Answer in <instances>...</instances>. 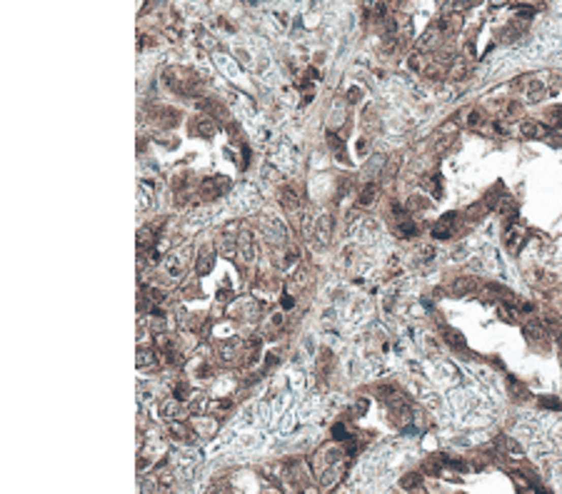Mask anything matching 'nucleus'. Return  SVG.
<instances>
[{
  "label": "nucleus",
  "instance_id": "a211bd4d",
  "mask_svg": "<svg viewBox=\"0 0 562 494\" xmlns=\"http://www.w3.org/2000/svg\"><path fill=\"white\" fill-rule=\"evenodd\" d=\"M155 240H158V233L152 230V227H143L140 233H138V247L143 250H152V245H155Z\"/></svg>",
  "mask_w": 562,
  "mask_h": 494
},
{
  "label": "nucleus",
  "instance_id": "7ed1b4c3",
  "mask_svg": "<svg viewBox=\"0 0 562 494\" xmlns=\"http://www.w3.org/2000/svg\"><path fill=\"white\" fill-rule=\"evenodd\" d=\"M525 237H527V233H525V225L520 222V220H515L512 217V222H510V227L505 230V247L515 255V252H520V247L525 245Z\"/></svg>",
  "mask_w": 562,
  "mask_h": 494
},
{
  "label": "nucleus",
  "instance_id": "423d86ee",
  "mask_svg": "<svg viewBox=\"0 0 562 494\" xmlns=\"http://www.w3.org/2000/svg\"><path fill=\"white\" fill-rule=\"evenodd\" d=\"M215 267V250L212 245H203L198 250V260H195V272L198 275H210Z\"/></svg>",
  "mask_w": 562,
  "mask_h": 494
},
{
  "label": "nucleus",
  "instance_id": "6e6552de",
  "mask_svg": "<svg viewBox=\"0 0 562 494\" xmlns=\"http://www.w3.org/2000/svg\"><path fill=\"white\" fill-rule=\"evenodd\" d=\"M522 138H530V140H545L550 135V127L542 125V122H522Z\"/></svg>",
  "mask_w": 562,
  "mask_h": 494
},
{
  "label": "nucleus",
  "instance_id": "2eb2a0df",
  "mask_svg": "<svg viewBox=\"0 0 562 494\" xmlns=\"http://www.w3.org/2000/svg\"><path fill=\"white\" fill-rule=\"evenodd\" d=\"M170 435L178 437V439H185V442H195V435H193V430L188 427V424H182V422H170Z\"/></svg>",
  "mask_w": 562,
  "mask_h": 494
},
{
  "label": "nucleus",
  "instance_id": "c756f323",
  "mask_svg": "<svg viewBox=\"0 0 562 494\" xmlns=\"http://www.w3.org/2000/svg\"><path fill=\"white\" fill-rule=\"evenodd\" d=\"M515 13H517L520 18H533L535 8H533V5H517V8H515Z\"/></svg>",
  "mask_w": 562,
  "mask_h": 494
},
{
  "label": "nucleus",
  "instance_id": "20e7f679",
  "mask_svg": "<svg viewBox=\"0 0 562 494\" xmlns=\"http://www.w3.org/2000/svg\"><path fill=\"white\" fill-rule=\"evenodd\" d=\"M188 265H190V250H178V252L165 255V272L173 280H178L180 275L188 270Z\"/></svg>",
  "mask_w": 562,
  "mask_h": 494
},
{
  "label": "nucleus",
  "instance_id": "a878e982",
  "mask_svg": "<svg viewBox=\"0 0 562 494\" xmlns=\"http://www.w3.org/2000/svg\"><path fill=\"white\" fill-rule=\"evenodd\" d=\"M430 185H432V197L435 200H440L443 197V175H432V180H430Z\"/></svg>",
  "mask_w": 562,
  "mask_h": 494
},
{
  "label": "nucleus",
  "instance_id": "f03ea898",
  "mask_svg": "<svg viewBox=\"0 0 562 494\" xmlns=\"http://www.w3.org/2000/svg\"><path fill=\"white\" fill-rule=\"evenodd\" d=\"M230 187V182L225 180V177H220V175H215V177H205L203 182H200V200H217L225 190Z\"/></svg>",
  "mask_w": 562,
  "mask_h": 494
},
{
  "label": "nucleus",
  "instance_id": "9b49d317",
  "mask_svg": "<svg viewBox=\"0 0 562 494\" xmlns=\"http://www.w3.org/2000/svg\"><path fill=\"white\" fill-rule=\"evenodd\" d=\"M315 233H318V242H327L330 240V233H332V217L330 215H323L315 225Z\"/></svg>",
  "mask_w": 562,
  "mask_h": 494
},
{
  "label": "nucleus",
  "instance_id": "72a5a7b5",
  "mask_svg": "<svg viewBox=\"0 0 562 494\" xmlns=\"http://www.w3.org/2000/svg\"><path fill=\"white\" fill-rule=\"evenodd\" d=\"M540 405H542V407H547V409H555V412L560 409V402H557L555 397H542V402H540Z\"/></svg>",
  "mask_w": 562,
  "mask_h": 494
},
{
  "label": "nucleus",
  "instance_id": "0eeeda50",
  "mask_svg": "<svg viewBox=\"0 0 562 494\" xmlns=\"http://www.w3.org/2000/svg\"><path fill=\"white\" fill-rule=\"evenodd\" d=\"M237 252H240V257L245 262L255 260V242H253V235L247 233V230H242V233L237 235Z\"/></svg>",
  "mask_w": 562,
  "mask_h": 494
},
{
  "label": "nucleus",
  "instance_id": "c85d7f7f",
  "mask_svg": "<svg viewBox=\"0 0 562 494\" xmlns=\"http://www.w3.org/2000/svg\"><path fill=\"white\" fill-rule=\"evenodd\" d=\"M550 122L562 130V108H552V110H550Z\"/></svg>",
  "mask_w": 562,
  "mask_h": 494
},
{
  "label": "nucleus",
  "instance_id": "58836bf2",
  "mask_svg": "<svg viewBox=\"0 0 562 494\" xmlns=\"http://www.w3.org/2000/svg\"><path fill=\"white\" fill-rule=\"evenodd\" d=\"M557 345H560V349H562V332L557 335Z\"/></svg>",
  "mask_w": 562,
  "mask_h": 494
},
{
  "label": "nucleus",
  "instance_id": "412c9836",
  "mask_svg": "<svg viewBox=\"0 0 562 494\" xmlns=\"http://www.w3.org/2000/svg\"><path fill=\"white\" fill-rule=\"evenodd\" d=\"M497 212L503 215V217H515V212H517V203L512 200V197H507L505 195L503 200H500V205H497Z\"/></svg>",
  "mask_w": 562,
  "mask_h": 494
},
{
  "label": "nucleus",
  "instance_id": "b1692460",
  "mask_svg": "<svg viewBox=\"0 0 562 494\" xmlns=\"http://www.w3.org/2000/svg\"><path fill=\"white\" fill-rule=\"evenodd\" d=\"M332 439H337V442H348V439H350V430H348L342 422H337V424L332 427Z\"/></svg>",
  "mask_w": 562,
  "mask_h": 494
},
{
  "label": "nucleus",
  "instance_id": "4468645a",
  "mask_svg": "<svg viewBox=\"0 0 562 494\" xmlns=\"http://www.w3.org/2000/svg\"><path fill=\"white\" fill-rule=\"evenodd\" d=\"M443 340L450 345V347L465 349V337H462L457 330H452V327H445V330H443Z\"/></svg>",
  "mask_w": 562,
  "mask_h": 494
},
{
  "label": "nucleus",
  "instance_id": "393cba45",
  "mask_svg": "<svg viewBox=\"0 0 562 494\" xmlns=\"http://www.w3.org/2000/svg\"><path fill=\"white\" fill-rule=\"evenodd\" d=\"M143 365H145V367H152V365H155V354H152L150 349H140V352H138V367H143Z\"/></svg>",
  "mask_w": 562,
  "mask_h": 494
},
{
  "label": "nucleus",
  "instance_id": "5701e85b",
  "mask_svg": "<svg viewBox=\"0 0 562 494\" xmlns=\"http://www.w3.org/2000/svg\"><path fill=\"white\" fill-rule=\"evenodd\" d=\"M445 462H447V459H443V457H432V459H427V462H425V472H427V474H432V477H438V474L443 472Z\"/></svg>",
  "mask_w": 562,
  "mask_h": 494
},
{
  "label": "nucleus",
  "instance_id": "aec40b11",
  "mask_svg": "<svg viewBox=\"0 0 562 494\" xmlns=\"http://www.w3.org/2000/svg\"><path fill=\"white\" fill-rule=\"evenodd\" d=\"M378 197V185L375 182H370V185H365L362 190H360V197H357V203L360 205H372V200Z\"/></svg>",
  "mask_w": 562,
  "mask_h": 494
},
{
  "label": "nucleus",
  "instance_id": "473e14b6",
  "mask_svg": "<svg viewBox=\"0 0 562 494\" xmlns=\"http://www.w3.org/2000/svg\"><path fill=\"white\" fill-rule=\"evenodd\" d=\"M158 487H173V474L163 472V474L158 477Z\"/></svg>",
  "mask_w": 562,
  "mask_h": 494
},
{
  "label": "nucleus",
  "instance_id": "6ab92c4d",
  "mask_svg": "<svg viewBox=\"0 0 562 494\" xmlns=\"http://www.w3.org/2000/svg\"><path fill=\"white\" fill-rule=\"evenodd\" d=\"M280 203L285 205L288 210H297L300 205V195H297L293 187H283V195H280Z\"/></svg>",
  "mask_w": 562,
  "mask_h": 494
},
{
  "label": "nucleus",
  "instance_id": "e433bc0d",
  "mask_svg": "<svg viewBox=\"0 0 562 494\" xmlns=\"http://www.w3.org/2000/svg\"><path fill=\"white\" fill-rule=\"evenodd\" d=\"M348 100H350V103H357V100H360V90H357V87H353V90H350Z\"/></svg>",
  "mask_w": 562,
  "mask_h": 494
},
{
  "label": "nucleus",
  "instance_id": "cd10ccee",
  "mask_svg": "<svg viewBox=\"0 0 562 494\" xmlns=\"http://www.w3.org/2000/svg\"><path fill=\"white\" fill-rule=\"evenodd\" d=\"M542 90H545L542 83H533V85H530V100H533V103H537V100L542 97Z\"/></svg>",
  "mask_w": 562,
  "mask_h": 494
},
{
  "label": "nucleus",
  "instance_id": "7c9ffc66",
  "mask_svg": "<svg viewBox=\"0 0 562 494\" xmlns=\"http://www.w3.org/2000/svg\"><path fill=\"white\" fill-rule=\"evenodd\" d=\"M505 444H507V449H510L512 457H520V454H522V447H520L515 439H505Z\"/></svg>",
  "mask_w": 562,
  "mask_h": 494
},
{
  "label": "nucleus",
  "instance_id": "f257e3e1",
  "mask_svg": "<svg viewBox=\"0 0 562 494\" xmlns=\"http://www.w3.org/2000/svg\"><path fill=\"white\" fill-rule=\"evenodd\" d=\"M163 80L168 83V87H173L180 95H198L200 92V80L190 70H165Z\"/></svg>",
  "mask_w": 562,
  "mask_h": 494
},
{
  "label": "nucleus",
  "instance_id": "39448f33",
  "mask_svg": "<svg viewBox=\"0 0 562 494\" xmlns=\"http://www.w3.org/2000/svg\"><path fill=\"white\" fill-rule=\"evenodd\" d=\"M455 233H457V215H455V212H447L445 217H440V220L435 222V227H432V235H435L438 240H450Z\"/></svg>",
  "mask_w": 562,
  "mask_h": 494
},
{
  "label": "nucleus",
  "instance_id": "c9c22d12",
  "mask_svg": "<svg viewBox=\"0 0 562 494\" xmlns=\"http://www.w3.org/2000/svg\"><path fill=\"white\" fill-rule=\"evenodd\" d=\"M280 305H283V310H290V307H293V305H295V300H293V297H288V294H285V297H283V302H280Z\"/></svg>",
  "mask_w": 562,
  "mask_h": 494
},
{
  "label": "nucleus",
  "instance_id": "bb28decb",
  "mask_svg": "<svg viewBox=\"0 0 562 494\" xmlns=\"http://www.w3.org/2000/svg\"><path fill=\"white\" fill-rule=\"evenodd\" d=\"M188 397H190V384H188V382H178V384H175V400L182 402V400H188Z\"/></svg>",
  "mask_w": 562,
  "mask_h": 494
},
{
  "label": "nucleus",
  "instance_id": "2f4dec72",
  "mask_svg": "<svg viewBox=\"0 0 562 494\" xmlns=\"http://www.w3.org/2000/svg\"><path fill=\"white\" fill-rule=\"evenodd\" d=\"M327 143H330V145H332V150H335V152H342V143H340V138H337V135H335V133H327Z\"/></svg>",
  "mask_w": 562,
  "mask_h": 494
},
{
  "label": "nucleus",
  "instance_id": "1a4fd4ad",
  "mask_svg": "<svg viewBox=\"0 0 562 494\" xmlns=\"http://www.w3.org/2000/svg\"><path fill=\"white\" fill-rule=\"evenodd\" d=\"M193 133L200 135V138H212V135H215V122L205 115L195 117V120H193Z\"/></svg>",
  "mask_w": 562,
  "mask_h": 494
},
{
  "label": "nucleus",
  "instance_id": "4c0bfd02",
  "mask_svg": "<svg viewBox=\"0 0 562 494\" xmlns=\"http://www.w3.org/2000/svg\"><path fill=\"white\" fill-rule=\"evenodd\" d=\"M217 300H230V290H225V287H223V290H220V294H217Z\"/></svg>",
  "mask_w": 562,
  "mask_h": 494
},
{
  "label": "nucleus",
  "instance_id": "f8f14e48",
  "mask_svg": "<svg viewBox=\"0 0 562 494\" xmlns=\"http://www.w3.org/2000/svg\"><path fill=\"white\" fill-rule=\"evenodd\" d=\"M160 414H163L165 419H178V417H182L180 400H168V402H163V405H160Z\"/></svg>",
  "mask_w": 562,
  "mask_h": 494
},
{
  "label": "nucleus",
  "instance_id": "dca6fc26",
  "mask_svg": "<svg viewBox=\"0 0 562 494\" xmlns=\"http://www.w3.org/2000/svg\"><path fill=\"white\" fill-rule=\"evenodd\" d=\"M545 324L542 322H530V324H525V337L530 340V342H540V340H545Z\"/></svg>",
  "mask_w": 562,
  "mask_h": 494
},
{
  "label": "nucleus",
  "instance_id": "ddd939ff",
  "mask_svg": "<svg viewBox=\"0 0 562 494\" xmlns=\"http://www.w3.org/2000/svg\"><path fill=\"white\" fill-rule=\"evenodd\" d=\"M158 122H160L163 127H175L180 122V113L175 108H163L160 115H158Z\"/></svg>",
  "mask_w": 562,
  "mask_h": 494
},
{
  "label": "nucleus",
  "instance_id": "9d476101",
  "mask_svg": "<svg viewBox=\"0 0 562 494\" xmlns=\"http://www.w3.org/2000/svg\"><path fill=\"white\" fill-rule=\"evenodd\" d=\"M198 108L203 110V113H207V115H212V117H220V120H225V108L220 105V103H215V100H200L198 103Z\"/></svg>",
  "mask_w": 562,
  "mask_h": 494
},
{
  "label": "nucleus",
  "instance_id": "f3484780",
  "mask_svg": "<svg viewBox=\"0 0 562 494\" xmlns=\"http://www.w3.org/2000/svg\"><path fill=\"white\" fill-rule=\"evenodd\" d=\"M480 287V282L475 280V277H460V280H455V285H452V292L455 294H465V292H473Z\"/></svg>",
  "mask_w": 562,
  "mask_h": 494
},
{
  "label": "nucleus",
  "instance_id": "4be33fe9",
  "mask_svg": "<svg viewBox=\"0 0 562 494\" xmlns=\"http://www.w3.org/2000/svg\"><path fill=\"white\" fill-rule=\"evenodd\" d=\"M422 484V474L420 472H410V474H405L402 479H400V487L402 489H417Z\"/></svg>",
  "mask_w": 562,
  "mask_h": 494
},
{
  "label": "nucleus",
  "instance_id": "f704fd0d",
  "mask_svg": "<svg viewBox=\"0 0 562 494\" xmlns=\"http://www.w3.org/2000/svg\"><path fill=\"white\" fill-rule=\"evenodd\" d=\"M480 120H482V115H480L477 110H473V113H470V117H467V125H477Z\"/></svg>",
  "mask_w": 562,
  "mask_h": 494
}]
</instances>
